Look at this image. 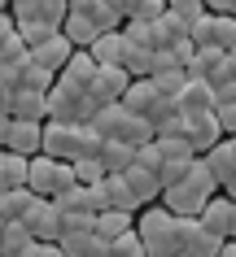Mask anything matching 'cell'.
I'll use <instances>...</instances> for the list:
<instances>
[{
	"label": "cell",
	"mask_w": 236,
	"mask_h": 257,
	"mask_svg": "<svg viewBox=\"0 0 236 257\" xmlns=\"http://www.w3.org/2000/svg\"><path fill=\"white\" fill-rule=\"evenodd\" d=\"M18 35H22V44L27 48H35V44H44L48 35H57V27H48V22H14Z\"/></svg>",
	"instance_id": "8d00e7d4"
},
{
	"label": "cell",
	"mask_w": 236,
	"mask_h": 257,
	"mask_svg": "<svg viewBox=\"0 0 236 257\" xmlns=\"http://www.w3.org/2000/svg\"><path fill=\"white\" fill-rule=\"evenodd\" d=\"M70 53H74V44L57 31V35H48L44 44H35V48H31V61H35V66H44V70H53V74H61V70H66V61H70Z\"/></svg>",
	"instance_id": "5bb4252c"
},
{
	"label": "cell",
	"mask_w": 236,
	"mask_h": 257,
	"mask_svg": "<svg viewBox=\"0 0 236 257\" xmlns=\"http://www.w3.org/2000/svg\"><path fill=\"white\" fill-rule=\"evenodd\" d=\"M153 144H158V157H162V162H193L197 157L193 144L184 136H153Z\"/></svg>",
	"instance_id": "f546056e"
},
{
	"label": "cell",
	"mask_w": 236,
	"mask_h": 257,
	"mask_svg": "<svg viewBox=\"0 0 236 257\" xmlns=\"http://www.w3.org/2000/svg\"><path fill=\"white\" fill-rule=\"evenodd\" d=\"M9 118L48 122V92H27V87H18V92H14V105H9Z\"/></svg>",
	"instance_id": "ac0fdd59"
},
{
	"label": "cell",
	"mask_w": 236,
	"mask_h": 257,
	"mask_svg": "<svg viewBox=\"0 0 236 257\" xmlns=\"http://www.w3.org/2000/svg\"><path fill=\"white\" fill-rule=\"evenodd\" d=\"M27 170H31V157H22L14 149H0V192L27 188Z\"/></svg>",
	"instance_id": "44dd1931"
},
{
	"label": "cell",
	"mask_w": 236,
	"mask_h": 257,
	"mask_svg": "<svg viewBox=\"0 0 236 257\" xmlns=\"http://www.w3.org/2000/svg\"><path fill=\"white\" fill-rule=\"evenodd\" d=\"M5 140H9V113H0V149H5Z\"/></svg>",
	"instance_id": "11a10c76"
},
{
	"label": "cell",
	"mask_w": 236,
	"mask_h": 257,
	"mask_svg": "<svg viewBox=\"0 0 236 257\" xmlns=\"http://www.w3.org/2000/svg\"><path fill=\"white\" fill-rule=\"evenodd\" d=\"M219 257H236V240H223V248H219Z\"/></svg>",
	"instance_id": "9f6ffc18"
},
{
	"label": "cell",
	"mask_w": 236,
	"mask_h": 257,
	"mask_svg": "<svg viewBox=\"0 0 236 257\" xmlns=\"http://www.w3.org/2000/svg\"><path fill=\"white\" fill-rule=\"evenodd\" d=\"M31 244H35V235H31L27 231V222H22V218H14V222H5V227H0V253H27Z\"/></svg>",
	"instance_id": "484cf974"
},
{
	"label": "cell",
	"mask_w": 236,
	"mask_h": 257,
	"mask_svg": "<svg viewBox=\"0 0 236 257\" xmlns=\"http://www.w3.org/2000/svg\"><path fill=\"white\" fill-rule=\"evenodd\" d=\"M162 70H184V66L175 61V53H171V48H153V57H149V74H162Z\"/></svg>",
	"instance_id": "b9f144b4"
},
{
	"label": "cell",
	"mask_w": 236,
	"mask_h": 257,
	"mask_svg": "<svg viewBox=\"0 0 236 257\" xmlns=\"http://www.w3.org/2000/svg\"><path fill=\"white\" fill-rule=\"evenodd\" d=\"M5 14H9V9H5Z\"/></svg>",
	"instance_id": "e7e4bbea"
},
{
	"label": "cell",
	"mask_w": 236,
	"mask_h": 257,
	"mask_svg": "<svg viewBox=\"0 0 236 257\" xmlns=\"http://www.w3.org/2000/svg\"><path fill=\"white\" fill-rule=\"evenodd\" d=\"M92 113H97V100L88 96V87H74V83L57 79L53 87H48V118L53 122H92Z\"/></svg>",
	"instance_id": "277c9868"
},
{
	"label": "cell",
	"mask_w": 236,
	"mask_h": 257,
	"mask_svg": "<svg viewBox=\"0 0 236 257\" xmlns=\"http://www.w3.org/2000/svg\"><path fill=\"white\" fill-rule=\"evenodd\" d=\"M35 257H66L57 240H35Z\"/></svg>",
	"instance_id": "c3c4849f"
},
{
	"label": "cell",
	"mask_w": 236,
	"mask_h": 257,
	"mask_svg": "<svg viewBox=\"0 0 236 257\" xmlns=\"http://www.w3.org/2000/svg\"><path fill=\"white\" fill-rule=\"evenodd\" d=\"M123 179H127V188L136 192V201H140V205H153L158 196H162V179H158V170H144V166H127Z\"/></svg>",
	"instance_id": "d6986e66"
},
{
	"label": "cell",
	"mask_w": 236,
	"mask_h": 257,
	"mask_svg": "<svg viewBox=\"0 0 236 257\" xmlns=\"http://www.w3.org/2000/svg\"><path fill=\"white\" fill-rule=\"evenodd\" d=\"M184 175H188V162H162V170H158V179H162V188H171V183H180Z\"/></svg>",
	"instance_id": "7bdbcfd3"
},
{
	"label": "cell",
	"mask_w": 236,
	"mask_h": 257,
	"mask_svg": "<svg viewBox=\"0 0 236 257\" xmlns=\"http://www.w3.org/2000/svg\"><path fill=\"white\" fill-rule=\"evenodd\" d=\"M114 140H123V144H131V149H140V144H149V140H153V122H149V118H136V113H127Z\"/></svg>",
	"instance_id": "f1b7e54d"
},
{
	"label": "cell",
	"mask_w": 236,
	"mask_h": 257,
	"mask_svg": "<svg viewBox=\"0 0 236 257\" xmlns=\"http://www.w3.org/2000/svg\"><path fill=\"white\" fill-rule=\"evenodd\" d=\"M105 5H110L114 14H118V18L127 22V14H131V5H136V0H105Z\"/></svg>",
	"instance_id": "816d5d0a"
},
{
	"label": "cell",
	"mask_w": 236,
	"mask_h": 257,
	"mask_svg": "<svg viewBox=\"0 0 236 257\" xmlns=\"http://www.w3.org/2000/svg\"><path fill=\"white\" fill-rule=\"evenodd\" d=\"M79 179H74V162H57V157H48V153H40V157H31V170H27V188L35 192V196H44V201H57L66 188H74Z\"/></svg>",
	"instance_id": "3957f363"
},
{
	"label": "cell",
	"mask_w": 236,
	"mask_h": 257,
	"mask_svg": "<svg viewBox=\"0 0 236 257\" xmlns=\"http://www.w3.org/2000/svg\"><path fill=\"white\" fill-rule=\"evenodd\" d=\"M232 218H236V201H227V196H210L206 209L197 214V222H201L210 235H219V240H232Z\"/></svg>",
	"instance_id": "4fadbf2b"
},
{
	"label": "cell",
	"mask_w": 236,
	"mask_h": 257,
	"mask_svg": "<svg viewBox=\"0 0 236 257\" xmlns=\"http://www.w3.org/2000/svg\"><path fill=\"white\" fill-rule=\"evenodd\" d=\"M61 35H66L74 48H92V44H97L105 31H101L97 22H88L84 14H66V22H61Z\"/></svg>",
	"instance_id": "603a6c76"
},
{
	"label": "cell",
	"mask_w": 236,
	"mask_h": 257,
	"mask_svg": "<svg viewBox=\"0 0 236 257\" xmlns=\"http://www.w3.org/2000/svg\"><path fill=\"white\" fill-rule=\"evenodd\" d=\"M180 109L184 113H197V109H214V87L201 79H188L180 92Z\"/></svg>",
	"instance_id": "d4e9b609"
},
{
	"label": "cell",
	"mask_w": 236,
	"mask_h": 257,
	"mask_svg": "<svg viewBox=\"0 0 236 257\" xmlns=\"http://www.w3.org/2000/svg\"><path fill=\"white\" fill-rule=\"evenodd\" d=\"M167 14H175L180 22H188V27H193L197 18L206 14V0H167Z\"/></svg>",
	"instance_id": "74e56055"
},
{
	"label": "cell",
	"mask_w": 236,
	"mask_h": 257,
	"mask_svg": "<svg viewBox=\"0 0 236 257\" xmlns=\"http://www.w3.org/2000/svg\"><path fill=\"white\" fill-rule=\"evenodd\" d=\"M92 74H97V57H92V48H74V53H70V61H66V70H61L57 79L74 83V87H88V83H92Z\"/></svg>",
	"instance_id": "7402d4cb"
},
{
	"label": "cell",
	"mask_w": 236,
	"mask_h": 257,
	"mask_svg": "<svg viewBox=\"0 0 236 257\" xmlns=\"http://www.w3.org/2000/svg\"><path fill=\"white\" fill-rule=\"evenodd\" d=\"M206 14H232V0H206Z\"/></svg>",
	"instance_id": "f5cc1de1"
},
{
	"label": "cell",
	"mask_w": 236,
	"mask_h": 257,
	"mask_svg": "<svg viewBox=\"0 0 236 257\" xmlns=\"http://www.w3.org/2000/svg\"><path fill=\"white\" fill-rule=\"evenodd\" d=\"M92 57H97V66H123V57H127V35H123V31H105V35L92 44Z\"/></svg>",
	"instance_id": "cb8c5ba5"
},
{
	"label": "cell",
	"mask_w": 236,
	"mask_h": 257,
	"mask_svg": "<svg viewBox=\"0 0 236 257\" xmlns=\"http://www.w3.org/2000/svg\"><path fill=\"white\" fill-rule=\"evenodd\" d=\"M171 53H175V61H180V66H188V61H193V53H197V44H193V40H180V44H171Z\"/></svg>",
	"instance_id": "7dc6e473"
},
{
	"label": "cell",
	"mask_w": 236,
	"mask_h": 257,
	"mask_svg": "<svg viewBox=\"0 0 236 257\" xmlns=\"http://www.w3.org/2000/svg\"><path fill=\"white\" fill-rule=\"evenodd\" d=\"M101 192H105V209H123V214H140L144 205L136 201V192L127 188L123 175H105L101 179Z\"/></svg>",
	"instance_id": "2e32d148"
},
{
	"label": "cell",
	"mask_w": 236,
	"mask_h": 257,
	"mask_svg": "<svg viewBox=\"0 0 236 257\" xmlns=\"http://www.w3.org/2000/svg\"><path fill=\"white\" fill-rule=\"evenodd\" d=\"M232 240H236V218H232Z\"/></svg>",
	"instance_id": "be15d7a7"
},
{
	"label": "cell",
	"mask_w": 236,
	"mask_h": 257,
	"mask_svg": "<svg viewBox=\"0 0 236 257\" xmlns=\"http://www.w3.org/2000/svg\"><path fill=\"white\" fill-rule=\"evenodd\" d=\"M44 153L57 162H74L84 153V122H44Z\"/></svg>",
	"instance_id": "8992f818"
},
{
	"label": "cell",
	"mask_w": 236,
	"mask_h": 257,
	"mask_svg": "<svg viewBox=\"0 0 236 257\" xmlns=\"http://www.w3.org/2000/svg\"><path fill=\"white\" fill-rule=\"evenodd\" d=\"M162 14H167V0H136L127 18H136V22H158Z\"/></svg>",
	"instance_id": "60d3db41"
},
{
	"label": "cell",
	"mask_w": 236,
	"mask_h": 257,
	"mask_svg": "<svg viewBox=\"0 0 236 257\" xmlns=\"http://www.w3.org/2000/svg\"><path fill=\"white\" fill-rule=\"evenodd\" d=\"M53 83H57V74H53V70H44V66H35V61H27L22 74H18V87H27V92H48Z\"/></svg>",
	"instance_id": "d6a6232c"
},
{
	"label": "cell",
	"mask_w": 236,
	"mask_h": 257,
	"mask_svg": "<svg viewBox=\"0 0 236 257\" xmlns=\"http://www.w3.org/2000/svg\"><path fill=\"white\" fill-rule=\"evenodd\" d=\"M123 35L131 44H140V48H162V40H158V22H136V18H127Z\"/></svg>",
	"instance_id": "1f68e13d"
},
{
	"label": "cell",
	"mask_w": 236,
	"mask_h": 257,
	"mask_svg": "<svg viewBox=\"0 0 236 257\" xmlns=\"http://www.w3.org/2000/svg\"><path fill=\"white\" fill-rule=\"evenodd\" d=\"M214 192H219V183H214V175H210V166L201 162V157H193V162H188V175H184L180 183L162 188L158 205H167L175 218H197Z\"/></svg>",
	"instance_id": "6da1fadb"
},
{
	"label": "cell",
	"mask_w": 236,
	"mask_h": 257,
	"mask_svg": "<svg viewBox=\"0 0 236 257\" xmlns=\"http://www.w3.org/2000/svg\"><path fill=\"white\" fill-rule=\"evenodd\" d=\"M14 92H18V83L0 74V113H9V105H14Z\"/></svg>",
	"instance_id": "bcb514c9"
},
{
	"label": "cell",
	"mask_w": 236,
	"mask_h": 257,
	"mask_svg": "<svg viewBox=\"0 0 236 257\" xmlns=\"http://www.w3.org/2000/svg\"><path fill=\"white\" fill-rule=\"evenodd\" d=\"M110 257H144V240L136 235V227H131L127 235H118V240L110 244Z\"/></svg>",
	"instance_id": "f35d334b"
},
{
	"label": "cell",
	"mask_w": 236,
	"mask_h": 257,
	"mask_svg": "<svg viewBox=\"0 0 236 257\" xmlns=\"http://www.w3.org/2000/svg\"><path fill=\"white\" fill-rule=\"evenodd\" d=\"M214 118H219V131L236 136V105H214Z\"/></svg>",
	"instance_id": "f6af8a7d"
},
{
	"label": "cell",
	"mask_w": 236,
	"mask_h": 257,
	"mask_svg": "<svg viewBox=\"0 0 236 257\" xmlns=\"http://www.w3.org/2000/svg\"><path fill=\"white\" fill-rule=\"evenodd\" d=\"M214 105H236V79H232V83H223L219 92H214Z\"/></svg>",
	"instance_id": "681fc988"
},
{
	"label": "cell",
	"mask_w": 236,
	"mask_h": 257,
	"mask_svg": "<svg viewBox=\"0 0 236 257\" xmlns=\"http://www.w3.org/2000/svg\"><path fill=\"white\" fill-rule=\"evenodd\" d=\"M0 257H14V253H0ZM18 257H35V244H31L27 253H18Z\"/></svg>",
	"instance_id": "91938a15"
},
{
	"label": "cell",
	"mask_w": 236,
	"mask_h": 257,
	"mask_svg": "<svg viewBox=\"0 0 236 257\" xmlns=\"http://www.w3.org/2000/svg\"><path fill=\"white\" fill-rule=\"evenodd\" d=\"M219 248H223V240L210 235L197 218H180V253H188V257H219Z\"/></svg>",
	"instance_id": "8fae6325"
},
{
	"label": "cell",
	"mask_w": 236,
	"mask_h": 257,
	"mask_svg": "<svg viewBox=\"0 0 236 257\" xmlns=\"http://www.w3.org/2000/svg\"><path fill=\"white\" fill-rule=\"evenodd\" d=\"M127 87H131V74H127L123 66H97V74H92V83H88V96L101 105H118L127 96Z\"/></svg>",
	"instance_id": "ba28073f"
},
{
	"label": "cell",
	"mask_w": 236,
	"mask_h": 257,
	"mask_svg": "<svg viewBox=\"0 0 236 257\" xmlns=\"http://www.w3.org/2000/svg\"><path fill=\"white\" fill-rule=\"evenodd\" d=\"M158 40H162V48L188 40V22H180L175 14H162V18H158Z\"/></svg>",
	"instance_id": "836d02e7"
},
{
	"label": "cell",
	"mask_w": 236,
	"mask_h": 257,
	"mask_svg": "<svg viewBox=\"0 0 236 257\" xmlns=\"http://www.w3.org/2000/svg\"><path fill=\"white\" fill-rule=\"evenodd\" d=\"M57 244H61V253H66V257H88V248L97 244V231H66Z\"/></svg>",
	"instance_id": "e575fe53"
},
{
	"label": "cell",
	"mask_w": 236,
	"mask_h": 257,
	"mask_svg": "<svg viewBox=\"0 0 236 257\" xmlns=\"http://www.w3.org/2000/svg\"><path fill=\"white\" fill-rule=\"evenodd\" d=\"M5 149L22 153V157H40L44 153V122L9 118V140H5Z\"/></svg>",
	"instance_id": "7c38bea8"
},
{
	"label": "cell",
	"mask_w": 236,
	"mask_h": 257,
	"mask_svg": "<svg viewBox=\"0 0 236 257\" xmlns=\"http://www.w3.org/2000/svg\"><path fill=\"white\" fill-rule=\"evenodd\" d=\"M88 257H110V244H105V240H97L92 248H88Z\"/></svg>",
	"instance_id": "db71d44e"
},
{
	"label": "cell",
	"mask_w": 236,
	"mask_h": 257,
	"mask_svg": "<svg viewBox=\"0 0 236 257\" xmlns=\"http://www.w3.org/2000/svg\"><path fill=\"white\" fill-rule=\"evenodd\" d=\"M92 218L97 214H61V235L66 231H92Z\"/></svg>",
	"instance_id": "ee69618b"
},
{
	"label": "cell",
	"mask_w": 236,
	"mask_h": 257,
	"mask_svg": "<svg viewBox=\"0 0 236 257\" xmlns=\"http://www.w3.org/2000/svg\"><path fill=\"white\" fill-rule=\"evenodd\" d=\"M223 196H227V201H236V179L227 183V188H223Z\"/></svg>",
	"instance_id": "6f0895ef"
},
{
	"label": "cell",
	"mask_w": 236,
	"mask_h": 257,
	"mask_svg": "<svg viewBox=\"0 0 236 257\" xmlns=\"http://www.w3.org/2000/svg\"><path fill=\"white\" fill-rule=\"evenodd\" d=\"M158 100H162V92L153 87V79H131V87L123 96V109L136 113V118H149L153 109H158Z\"/></svg>",
	"instance_id": "9a60e30c"
},
{
	"label": "cell",
	"mask_w": 236,
	"mask_h": 257,
	"mask_svg": "<svg viewBox=\"0 0 236 257\" xmlns=\"http://www.w3.org/2000/svg\"><path fill=\"white\" fill-rule=\"evenodd\" d=\"M74 179H79V183H101V179H105L101 157H79V162H74Z\"/></svg>",
	"instance_id": "ab89813d"
},
{
	"label": "cell",
	"mask_w": 236,
	"mask_h": 257,
	"mask_svg": "<svg viewBox=\"0 0 236 257\" xmlns=\"http://www.w3.org/2000/svg\"><path fill=\"white\" fill-rule=\"evenodd\" d=\"M201 162L210 166V175H214V183H219V188H227V183L236 179V153H232V144H227V140H219L214 149H206V153H201Z\"/></svg>",
	"instance_id": "e0dca14e"
},
{
	"label": "cell",
	"mask_w": 236,
	"mask_h": 257,
	"mask_svg": "<svg viewBox=\"0 0 236 257\" xmlns=\"http://www.w3.org/2000/svg\"><path fill=\"white\" fill-rule=\"evenodd\" d=\"M227 144H232V153H236V136H227Z\"/></svg>",
	"instance_id": "94428289"
},
{
	"label": "cell",
	"mask_w": 236,
	"mask_h": 257,
	"mask_svg": "<svg viewBox=\"0 0 236 257\" xmlns=\"http://www.w3.org/2000/svg\"><path fill=\"white\" fill-rule=\"evenodd\" d=\"M101 166H105V175H123L127 166H136V149H131V144H123V140H105Z\"/></svg>",
	"instance_id": "4316f807"
},
{
	"label": "cell",
	"mask_w": 236,
	"mask_h": 257,
	"mask_svg": "<svg viewBox=\"0 0 236 257\" xmlns=\"http://www.w3.org/2000/svg\"><path fill=\"white\" fill-rule=\"evenodd\" d=\"M184 140L193 144V153H197V157H201L206 149H214V144L223 140L214 109H197V113H184Z\"/></svg>",
	"instance_id": "9c48e42d"
},
{
	"label": "cell",
	"mask_w": 236,
	"mask_h": 257,
	"mask_svg": "<svg viewBox=\"0 0 236 257\" xmlns=\"http://www.w3.org/2000/svg\"><path fill=\"white\" fill-rule=\"evenodd\" d=\"M123 118H127V109H123V100H118V105H101L97 113H92V122H88V126H92L97 136L114 140V136H118V126H123Z\"/></svg>",
	"instance_id": "83f0119b"
},
{
	"label": "cell",
	"mask_w": 236,
	"mask_h": 257,
	"mask_svg": "<svg viewBox=\"0 0 236 257\" xmlns=\"http://www.w3.org/2000/svg\"><path fill=\"white\" fill-rule=\"evenodd\" d=\"M227 61H232V79H236V44L227 48Z\"/></svg>",
	"instance_id": "680465c9"
},
{
	"label": "cell",
	"mask_w": 236,
	"mask_h": 257,
	"mask_svg": "<svg viewBox=\"0 0 236 257\" xmlns=\"http://www.w3.org/2000/svg\"><path fill=\"white\" fill-rule=\"evenodd\" d=\"M188 40L197 44V48H232L236 44V18L232 14H201L188 27Z\"/></svg>",
	"instance_id": "5b68a950"
},
{
	"label": "cell",
	"mask_w": 236,
	"mask_h": 257,
	"mask_svg": "<svg viewBox=\"0 0 236 257\" xmlns=\"http://www.w3.org/2000/svg\"><path fill=\"white\" fill-rule=\"evenodd\" d=\"M31 201H35V192L31 188H14V192H0V214H5V222H14V218H22L31 209Z\"/></svg>",
	"instance_id": "4dcf8cb0"
},
{
	"label": "cell",
	"mask_w": 236,
	"mask_h": 257,
	"mask_svg": "<svg viewBox=\"0 0 236 257\" xmlns=\"http://www.w3.org/2000/svg\"><path fill=\"white\" fill-rule=\"evenodd\" d=\"M14 14H0V44H5V40H9V35H14Z\"/></svg>",
	"instance_id": "f907efd6"
},
{
	"label": "cell",
	"mask_w": 236,
	"mask_h": 257,
	"mask_svg": "<svg viewBox=\"0 0 236 257\" xmlns=\"http://www.w3.org/2000/svg\"><path fill=\"white\" fill-rule=\"evenodd\" d=\"M149 79H153V87H158L162 96H175V100H180L188 74H184V70H162V74H149Z\"/></svg>",
	"instance_id": "d590c367"
},
{
	"label": "cell",
	"mask_w": 236,
	"mask_h": 257,
	"mask_svg": "<svg viewBox=\"0 0 236 257\" xmlns=\"http://www.w3.org/2000/svg\"><path fill=\"white\" fill-rule=\"evenodd\" d=\"M22 222H27V231L35 235V240H61V209H57V201L35 196L31 209L22 214Z\"/></svg>",
	"instance_id": "30bf717a"
},
{
	"label": "cell",
	"mask_w": 236,
	"mask_h": 257,
	"mask_svg": "<svg viewBox=\"0 0 236 257\" xmlns=\"http://www.w3.org/2000/svg\"><path fill=\"white\" fill-rule=\"evenodd\" d=\"M5 9H9V0H0V14H5Z\"/></svg>",
	"instance_id": "6125c7cd"
},
{
	"label": "cell",
	"mask_w": 236,
	"mask_h": 257,
	"mask_svg": "<svg viewBox=\"0 0 236 257\" xmlns=\"http://www.w3.org/2000/svg\"><path fill=\"white\" fill-rule=\"evenodd\" d=\"M136 235L144 240V257H175L180 253V218L167 205H144L136 218Z\"/></svg>",
	"instance_id": "7a4b0ae2"
},
{
	"label": "cell",
	"mask_w": 236,
	"mask_h": 257,
	"mask_svg": "<svg viewBox=\"0 0 236 257\" xmlns=\"http://www.w3.org/2000/svg\"><path fill=\"white\" fill-rule=\"evenodd\" d=\"M131 227H136V214H123V209H101V214L92 218V231H97V240H105V244H114Z\"/></svg>",
	"instance_id": "ffe728a7"
},
{
	"label": "cell",
	"mask_w": 236,
	"mask_h": 257,
	"mask_svg": "<svg viewBox=\"0 0 236 257\" xmlns=\"http://www.w3.org/2000/svg\"><path fill=\"white\" fill-rule=\"evenodd\" d=\"M184 74H188V79L210 83V87L219 92L223 83H232V61H227V53H223V48H197L193 61L184 66Z\"/></svg>",
	"instance_id": "52a82bcc"
}]
</instances>
